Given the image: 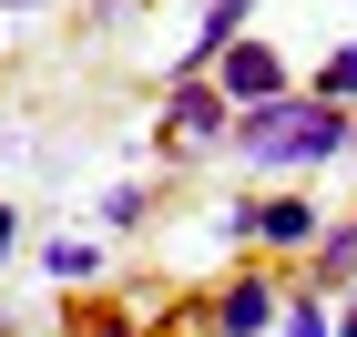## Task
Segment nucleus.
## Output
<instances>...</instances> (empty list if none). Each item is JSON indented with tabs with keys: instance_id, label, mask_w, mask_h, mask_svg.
<instances>
[{
	"instance_id": "1",
	"label": "nucleus",
	"mask_w": 357,
	"mask_h": 337,
	"mask_svg": "<svg viewBox=\"0 0 357 337\" xmlns=\"http://www.w3.org/2000/svg\"><path fill=\"white\" fill-rule=\"evenodd\" d=\"M204 82H215L235 112H255V103H275V92H296V72H286V52H275V41H255V31H245V41H225V52H215V72H204Z\"/></svg>"
},
{
	"instance_id": "2",
	"label": "nucleus",
	"mask_w": 357,
	"mask_h": 337,
	"mask_svg": "<svg viewBox=\"0 0 357 337\" xmlns=\"http://www.w3.org/2000/svg\"><path fill=\"white\" fill-rule=\"evenodd\" d=\"M235 235H255V246H275V255H306L317 235H327V215H317V195H245L235 204Z\"/></svg>"
},
{
	"instance_id": "3",
	"label": "nucleus",
	"mask_w": 357,
	"mask_h": 337,
	"mask_svg": "<svg viewBox=\"0 0 357 337\" xmlns=\"http://www.w3.org/2000/svg\"><path fill=\"white\" fill-rule=\"evenodd\" d=\"M296 92H275V103H255V112H235V133H225V143H235V153H245V164L255 174H296Z\"/></svg>"
},
{
	"instance_id": "4",
	"label": "nucleus",
	"mask_w": 357,
	"mask_h": 337,
	"mask_svg": "<svg viewBox=\"0 0 357 337\" xmlns=\"http://www.w3.org/2000/svg\"><path fill=\"white\" fill-rule=\"evenodd\" d=\"M225 133H235V103H225L215 82H174L164 92V143L174 153H215Z\"/></svg>"
},
{
	"instance_id": "5",
	"label": "nucleus",
	"mask_w": 357,
	"mask_h": 337,
	"mask_svg": "<svg viewBox=\"0 0 357 337\" xmlns=\"http://www.w3.org/2000/svg\"><path fill=\"white\" fill-rule=\"evenodd\" d=\"M275 307H286V276H275V266H245V276H225V297H215V337H266Z\"/></svg>"
},
{
	"instance_id": "6",
	"label": "nucleus",
	"mask_w": 357,
	"mask_h": 337,
	"mask_svg": "<svg viewBox=\"0 0 357 337\" xmlns=\"http://www.w3.org/2000/svg\"><path fill=\"white\" fill-rule=\"evenodd\" d=\"M245 21H255V0H204V21H194V52L164 72V92H174V82H204L225 41H245Z\"/></svg>"
},
{
	"instance_id": "7",
	"label": "nucleus",
	"mask_w": 357,
	"mask_h": 337,
	"mask_svg": "<svg viewBox=\"0 0 357 337\" xmlns=\"http://www.w3.org/2000/svg\"><path fill=\"white\" fill-rule=\"evenodd\" d=\"M296 103H306V92H296ZM337 153H347V112H337V103H306L296 112V174L306 164H337Z\"/></svg>"
},
{
	"instance_id": "8",
	"label": "nucleus",
	"mask_w": 357,
	"mask_h": 337,
	"mask_svg": "<svg viewBox=\"0 0 357 337\" xmlns=\"http://www.w3.org/2000/svg\"><path fill=\"white\" fill-rule=\"evenodd\" d=\"M306 103H337V112H357V41H337V52L317 61V82H306Z\"/></svg>"
},
{
	"instance_id": "9",
	"label": "nucleus",
	"mask_w": 357,
	"mask_h": 337,
	"mask_svg": "<svg viewBox=\"0 0 357 337\" xmlns=\"http://www.w3.org/2000/svg\"><path fill=\"white\" fill-rule=\"evenodd\" d=\"M275 327H286V337H327V297H317V286H286Z\"/></svg>"
},
{
	"instance_id": "10",
	"label": "nucleus",
	"mask_w": 357,
	"mask_h": 337,
	"mask_svg": "<svg viewBox=\"0 0 357 337\" xmlns=\"http://www.w3.org/2000/svg\"><path fill=\"white\" fill-rule=\"evenodd\" d=\"M92 215H102V225H112V235H133V225H143V215H153V184H112V195H102V204H92Z\"/></svg>"
},
{
	"instance_id": "11",
	"label": "nucleus",
	"mask_w": 357,
	"mask_h": 337,
	"mask_svg": "<svg viewBox=\"0 0 357 337\" xmlns=\"http://www.w3.org/2000/svg\"><path fill=\"white\" fill-rule=\"evenodd\" d=\"M10 225H21V215H10V204H0V255H10Z\"/></svg>"
},
{
	"instance_id": "12",
	"label": "nucleus",
	"mask_w": 357,
	"mask_h": 337,
	"mask_svg": "<svg viewBox=\"0 0 357 337\" xmlns=\"http://www.w3.org/2000/svg\"><path fill=\"white\" fill-rule=\"evenodd\" d=\"M347 153H357V112H347Z\"/></svg>"
},
{
	"instance_id": "13",
	"label": "nucleus",
	"mask_w": 357,
	"mask_h": 337,
	"mask_svg": "<svg viewBox=\"0 0 357 337\" xmlns=\"http://www.w3.org/2000/svg\"><path fill=\"white\" fill-rule=\"evenodd\" d=\"M0 10H31V0H0Z\"/></svg>"
}]
</instances>
